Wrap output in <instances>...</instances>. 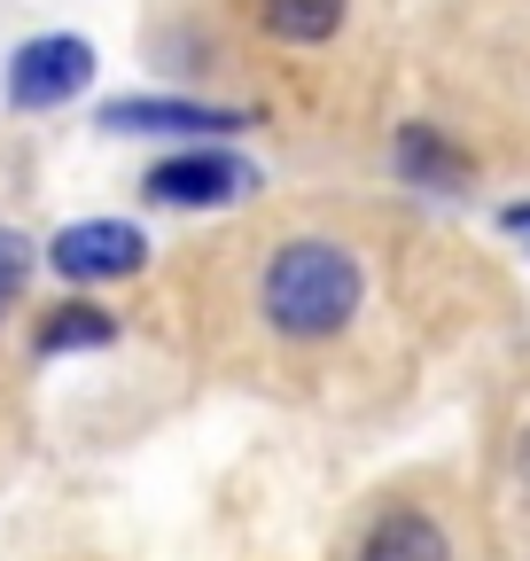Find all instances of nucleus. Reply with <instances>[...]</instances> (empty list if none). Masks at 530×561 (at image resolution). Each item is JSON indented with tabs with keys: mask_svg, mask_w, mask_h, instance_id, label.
Here are the masks:
<instances>
[{
	"mask_svg": "<svg viewBox=\"0 0 530 561\" xmlns=\"http://www.w3.org/2000/svg\"><path fill=\"white\" fill-rule=\"evenodd\" d=\"M359 297H367V273H359V257L344 242H281L274 265H265V280H257L265 320L281 335H297V343H320V335L352 328Z\"/></svg>",
	"mask_w": 530,
	"mask_h": 561,
	"instance_id": "obj_1",
	"label": "nucleus"
},
{
	"mask_svg": "<svg viewBox=\"0 0 530 561\" xmlns=\"http://www.w3.org/2000/svg\"><path fill=\"white\" fill-rule=\"evenodd\" d=\"M94 79V47L79 32H47V39H24L9 55V110H62L71 94H87Z\"/></svg>",
	"mask_w": 530,
	"mask_h": 561,
	"instance_id": "obj_2",
	"label": "nucleus"
},
{
	"mask_svg": "<svg viewBox=\"0 0 530 561\" xmlns=\"http://www.w3.org/2000/svg\"><path fill=\"white\" fill-rule=\"evenodd\" d=\"M141 195L149 203H172V210H219V203L257 195V164H242L234 149H187V157H164L141 180Z\"/></svg>",
	"mask_w": 530,
	"mask_h": 561,
	"instance_id": "obj_3",
	"label": "nucleus"
},
{
	"mask_svg": "<svg viewBox=\"0 0 530 561\" xmlns=\"http://www.w3.org/2000/svg\"><path fill=\"white\" fill-rule=\"evenodd\" d=\"M47 265L62 280H125V273L149 265V234L132 219H79L47 242Z\"/></svg>",
	"mask_w": 530,
	"mask_h": 561,
	"instance_id": "obj_4",
	"label": "nucleus"
},
{
	"mask_svg": "<svg viewBox=\"0 0 530 561\" xmlns=\"http://www.w3.org/2000/svg\"><path fill=\"white\" fill-rule=\"evenodd\" d=\"M102 125L110 133H242L250 117L219 102H187V94H117L102 102Z\"/></svg>",
	"mask_w": 530,
	"mask_h": 561,
	"instance_id": "obj_5",
	"label": "nucleus"
},
{
	"mask_svg": "<svg viewBox=\"0 0 530 561\" xmlns=\"http://www.w3.org/2000/svg\"><path fill=\"white\" fill-rule=\"evenodd\" d=\"M398 172H406L414 187H437V195H460L476 180V164L460 157L437 125H406V133H398Z\"/></svg>",
	"mask_w": 530,
	"mask_h": 561,
	"instance_id": "obj_6",
	"label": "nucleus"
},
{
	"mask_svg": "<svg viewBox=\"0 0 530 561\" xmlns=\"http://www.w3.org/2000/svg\"><path fill=\"white\" fill-rule=\"evenodd\" d=\"M359 561H452V538H445L422 507H390V515L367 530Z\"/></svg>",
	"mask_w": 530,
	"mask_h": 561,
	"instance_id": "obj_7",
	"label": "nucleus"
},
{
	"mask_svg": "<svg viewBox=\"0 0 530 561\" xmlns=\"http://www.w3.org/2000/svg\"><path fill=\"white\" fill-rule=\"evenodd\" d=\"M257 16L289 47H320V39L344 32V0H257Z\"/></svg>",
	"mask_w": 530,
	"mask_h": 561,
	"instance_id": "obj_8",
	"label": "nucleus"
},
{
	"mask_svg": "<svg viewBox=\"0 0 530 561\" xmlns=\"http://www.w3.org/2000/svg\"><path fill=\"white\" fill-rule=\"evenodd\" d=\"M110 335H117V320H110L102 305H62V312H47L39 351H47V359H62V351H102Z\"/></svg>",
	"mask_w": 530,
	"mask_h": 561,
	"instance_id": "obj_9",
	"label": "nucleus"
},
{
	"mask_svg": "<svg viewBox=\"0 0 530 561\" xmlns=\"http://www.w3.org/2000/svg\"><path fill=\"white\" fill-rule=\"evenodd\" d=\"M24 280H32V242L0 227V312H9V305L24 297Z\"/></svg>",
	"mask_w": 530,
	"mask_h": 561,
	"instance_id": "obj_10",
	"label": "nucleus"
},
{
	"mask_svg": "<svg viewBox=\"0 0 530 561\" xmlns=\"http://www.w3.org/2000/svg\"><path fill=\"white\" fill-rule=\"evenodd\" d=\"M507 227H522V234H530V203H515V210H507Z\"/></svg>",
	"mask_w": 530,
	"mask_h": 561,
	"instance_id": "obj_11",
	"label": "nucleus"
},
{
	"mask_svg": "<svg viewBox=\"0 0 530 561\" xmlns=\"http://www.w3.org/2000/svg\"><path fill=\"white\" fill-rule=\"evenodd\" d=\"M522 468H530V453H522Z\"/></svg>",
	"mask_w": 530,
	"mask_h": 561,
	"instance_id": "obj_12",
	"label": "nucleus"
}]
</instances>
